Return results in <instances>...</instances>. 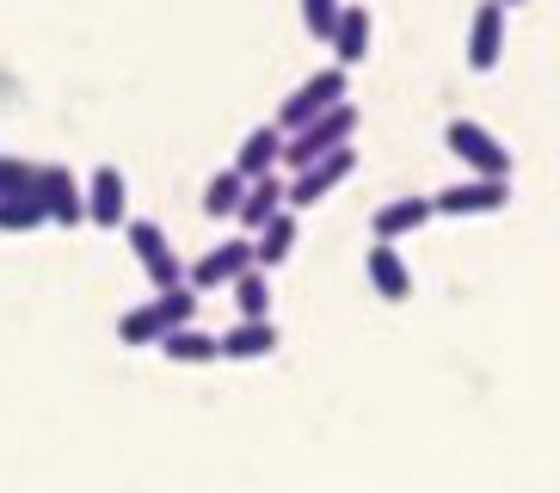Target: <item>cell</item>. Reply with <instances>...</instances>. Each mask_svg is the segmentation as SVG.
<instances>
[{
  "mask_svg": "<svg viewBox=\"0 0 560 493\" xmlns=\"http://www.w3.org/2000/svg\"><path fill=\"white\" fill-rule=\"evenodd\" d=\"M278 148H283V130H278V124H259V130H247V136H241V148H234V173H241V180L278 173Z\"/></svg>",
  "mask_w": 560,
  "mask_h": 493,
  "instance_id": "9a60e30c",
  "label": "cell"
},
{
  "mask_svg": "<svg viewBox=\"0 0 560 493\" xmlns=\"http://www.w3.org/2000/svg\"><path fill=\"white\" fill-rule=\"evenodd\" d=\"M499 56H505V7L499 0H480L475 19H468V68L475 74H493Z\"/></svg>",
  "mask_w": 560,
  "mask_h": 493,
  "instance_id": "ba28073f",
  "label": "cell"
},
{
  "mask_svg": "<svg viewBox=\"0 0 560 493\" xmlns=\"http://www.w3.org/2000/svg\"><path fill=\"white\" fill-rule=\"evenodd\" d=\"M327 44H332V62L339 68H358L363 56H370V13H363V7H339Z\"/></svg>",
  "mask_w": 560,
  "mask_h": 493,
  "instance_id": "5bb4252c",
  "label": "cell"
},
{
  "mask_svg": "<svg viewBox=\"0 0 560 493\" xmlns=\"http://www.w3.org/2000/svg\"><path fill=\"white\" fill-rule=\"evenodd\" d=\"M198 302H203V296L191 290V284L154 290V314H161V328H185V321H198Z\"/></svg>",
  "mask_w": 560,
  "mask_h": 493,
  "instance_id": "ffe728a7",
  "label": "cell"
},
{
  "mask_svg": "<svg viewBox=\"0 0 560 493\" xmlns=\"http://www.w3.org/2000/svg\"><path fill=\"white\" fill-rule=\"evenodd\" d=\"M173 364H215V333H203L198 321H185V328H166L154 340Z\"/></svg>",
  "mask_w": 560,
  "mask_h": 493,
  "instance_id": "ac0fdd59",
  "label": "cell"
},
{
  "mask_svg": "<svg viewBox=\"0 0 560 493\" xmlns=\"http://www.w3.org/2000/svg\"><path fill=\"white\" fill-rule=\"evenodd\" d=\"M32 204L44 210V222H86V204H81V180L68 167H32Z\"/></svg>",
  "mask_w": 560,
  "mask_h": 493,
  "instance_id": "5b68a950",
  "label": "cell"
},
{
  "mask_svg": "<svg viewBox=\"0 0 560 493\" xmlns=\"http://www.w3.org/2000/svg\"><path fill=\"white\" fill-rule=\"evenodd\" d=\"M241 192H247V180L241 173H215L210 185H203V216H234V204H241Z\"/></svg>",
  "mask_w": 560,
  "mask_h": 493,
  "instance_id": "44dd1931",
  "label": "cell"
},
{
  "mask_svg": "<svg viewBox=\"0 0 560 493\" xmlns=\"http://www.w3.org/2000/svg\"><path fill=\"white\" fill-rule=\"evenodd\" d=\"M431 222V197H395V204H382L376 210V241H407V234H419Z\"/></svg>",
  "mask_w": 560,
  "mask_h": 493,
  "instance_id": "e0dca14e",
  "label": "cell"
},
{
  "mask_svg": "<svg viewBox=\"0 0 560 493\" xmlns=\"http://www.w3.org/2000/svg\"><path fill=\"white\" fill-rule=\"evenodd\" d=\"M351 136H358V105L351 99H339V105H327L320 117H308L302 130H290L283 136V148H278V167H308V161H320V154H332V148H346Z\"/></svg>",
  "mask_w": 560,
  "mask_h": 493,
  "instance_id": "6da1fadb",
  "label": "cell"
},
{
  "mask_svg": "<svg viewBox=\"0 0 560 493\" xmlns=\"http://www.w3.org/2000/svg\"><path fill=\"white\" fill-rule=\"evenodd\" d=\"M161 314H154V302H142V309H130L124 321H117V345H154L161 340Z\"/></svg>",
  "mask_w": 560,
  "mask_h": 493,
  "instance_id": "7402d4cb",
  "label": "cell"
},
{
  "mask_svg": "<svg viewBox=\"0 0 560 493\" xmlns=\"http://www.w3.org/2000/svg\"><path fill=\"white\" fill-rule=\"evenodd\" d=\"M0 197H32V167L0 154Z\"/></svg>",
  "mask_w": 560,
  "mask_h": 493,
  "instance_id": "d4e9b609",
  "label": "cell"
},
{
  "mask_svg": "<svg viewBox=\"0 0 560 493\" xmlns=\"http://www.w3.org/2000/svg\"><path fill=\"white\" fill-rule=\"evenodd\" d=\"M229 290H234V302H241V321H265V314H271V284H265L259 265H247Z\"/></svg>",
  "mask_w": 560,
  "mask_h": 493,
  "instance_id": "d6986e66",
  "label": "cell"
},
{
  "mask_svg": "<svg viewBox=\"0 0 560 493\" xmlns=\"http://www.w3.org/2000/svg\"><path fill=\"white\" fill-rule=\"evenodd\" d=\"M444 142H450V154H456L462 167H475L480 180H511V148H499V136L487 130V124H475V117H450Z\"/></svg>",
  "mask_w": 560,
  "mask_h": 493,
  "instance_id": "277c9868",
  "label": "cell"
},
{
  "mask_svg": "<svg viewBox=\"0 0 560 493\" xmlns=\"http://www.w3.org/2000/svg\"><path fill=\"white\" fill-rule=\"evenodd\" d=\"M511 204V180H456L444 192H431V216H493Z\"/></svg>",
  "mask_w": 560,
  "mask_h": 493,
  "instance_id": "52a82bcc",
  "label": "cell"
},
{
  "mask_svg": "<svg viewBox=\"0 0 560 493\" xmlns=\"http://www.w3.org/2000/svg\"><path fill=\"white\" fill-rule=\"evenodd\" d=\"M363 278H370V290H376L382 302H407L412 296V265L400 260L395 241H376L363 253Z\"/></svg>",
  "mask_w": 560,
  "mask_h": 493,
  "instance_id": "8fae6325",
  "label": "cell"
},
{
  "mask_svg": "<svg viewBox=\"0 0 560 493\" xmlns=\"http://www.w3.org/2000/svg\"><path fill=\"white\" fill-rule=\"evenodd\" d=\"M278 210H283V180H278V173H259V180H247V192H241V204H234V222L253 234L259 222H271Z\"/></svg>",
  "mask_w": 560,
  "mask_h": 493,
  "instance_id": "2e32d148",
  "label": "cell"
},
{
  "mask_svg": "<svg viewBox=\"0 0 560 493\" xmlns=\"http://www.w3.org/2000/svg\"><path fill=\"white\" fill-rule=\"evenodd\" d=\"M81 204H86V222H100V229L130 222V185H124L117 167H100V173L81 185Z\"/></svg>",
  "mask_w": 560,
  "mask_h": 493,
  "instance_id": "9c48e42d",
  "label": "cell"
},
{
  "mask_svg": "<svg viewBox=\"0 0 560 493\" xmlns=\"http://www.w3.org/2000/svg\"><path fill=\"white\" fill-rule=\"evenodd\" d=\"M247 246H253V265H259V272L283 265L290 253H296V210H278L271 222H259V229L247 234Z\"/></svg>",
  "mask_w": 560,
  "mask_h": 493,
  "instance_id": "4fadbf2b",
  "label": "cell"
},
{
  "mask_svg": "<svg viewBox=\"0 0 560 493\" xmlns=\"http://www.w3.org/2000/svg\"><path fill=\"white\" fill-rule=\"evenodd\" d=\"M499 7H524V0H499Z\"/></svg>",
  "mask_w": 560,
  "mask_h": 493,
  "instance_id": "484cf974",
  "label": "cell"
},
{
  "mask_svg": "<svg viewBox=\"0 0 560 493\" xmlns=\"http://www.w3.org/2000/svg\"><path fill=\"white\" fill-rule=\"evenodd\" d=\"M339 7H346V0H302V25H308V32L327 44V32H332V19H339Z\"/></svg>",
  "mask_w": 560,
  "mask_h": 493,
  "instance_id": "cb8c5ba5",
  "label": "cell"
},
{
  "mask_svg": "<svg viewBox=\"0 0 560 493\" xmlns=\"http://www.w3.org/2000/svg\"><path fill=\"white\" fill-rule=\"evenodd\" d=\"M44 229V210L32 197H0V234H32Z\"/></svg>",
  "mask_w": 560,
  "mask_h": 493,
  "instance_id": "603a6c76",
  "label": "cell"
},
{
  "mask_svg": "<svg viewBox=\"0 0 560 493\" xmlns=\"http://www.w3.org/2000/svg\"><path fill=\"white\" fill-rule=\"evenodd\" d=\"M124 234H130V253H136V265H142V278H149L154 290H173V284H185V265L173 260V246H166L161 222H142V216H130V222H124Z\"/></svg>",
  "mask_w": 560,
  "mask_h": 493,
  "instance_id": "8992f818",
  "label": "cell"
},
{
  "mask_svg": "<svg viewBox=\"0 0 560 493\" xmlns=\"http://www.w3.org/2000/svg\"><path fill=\"white\" fill-rule=\"evenodd\" d=\"M271 352H278L271 314L265 321H234L229 333H215V358H229V364H253V358H271Z\"/></svg>",
  "mask_w": 560,
  "mask_h": 493,
  "instance_id": "7c38bea8",
  "label": "cell"
},
{
  "mask_svg": "<svg viewBox=\"0 0 560 493\" xmlns=\"http://www.w3.org/2000/svg\"><path fill=\"white\" fill-rule=\"evenodd\" d=\"M247 265H253V246H247V234H241V241L210 246V253H203L191 272H185V284H191L198 296H203V290H222V284H234L241 272H247Z\"/></svg>",
  "mask_w": 560,
  "mask_h": 493,
  "instance_id": "30bf717a",
  "label": "cell"
},
{
  "mask_svg": "<svg viewBox=\"0 0 560 493\" xmlns=\"http://www.w3.org/2000/svg\"><path fill=\"white\" fill-rule=\"evenodd\" d=\"M339 99H351V68H314L308 81L296 87V93L283 99V112H278V130L290 136V130H302L308 117H320L327 105H339Z\"/></svg>",
  "mask_w": 560,
  "mask_h": 493,
  "instance_id": "3957f363",
  "label": "cell"
},
{
  "mask_svg": "<svg viewBox=\"0 0 560 493\" xmlns=\"http://www.w3.org/2000/svg\"><path fill=\"white\" fill-rule=\"evenodd\" d=\"M358 173V148H332V154H320V161H308V167H296L290 180H283V210H314L327 192H339V185Z\"/></svg>",
  "mask_w": 560,
  "mask_h": 493,
  "instance_id": "7a4b0ae2",
  "label": "cell"
}]
</instances>
